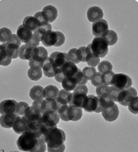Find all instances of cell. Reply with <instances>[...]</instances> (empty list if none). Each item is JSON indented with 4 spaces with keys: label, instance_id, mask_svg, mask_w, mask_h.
Masks as SVG:
<instances>
[{
    "label": "cell",
    "instance_id": "6da1fadb",
    "mask_svg": "<svg viewBox=\"0 0 138 152\" xmlns=\"http://www.w3.org/2000/svg\"><path fill=\"white\" fill-rule=\"evenodd\" d=\"M16 144L20 151L45 152L47 150L44 138L37 137L29 131H26L19 137Z\"/></svg>",
    "mask_w": 138,
    "mask_h": 152
},
{
    "label": "cell",
    "instance_id": "7a4b0ae2",
    "mask_svg": "<svg viewBox=\"0 0 138 152\" xmlns=\"http://www.w3.org/2000/svg\"><path fill=\"white\" fill-rule=\"evenodd\" d=\"M44 140L46 143L47 150L49 152L64 151V142L66 134L64 131L58 129L57 126L51 127L44 135Z\"/></svg>",
    "mask_w": 138,
    "mask_h": 152
},
{
    "label": "cell",
    "instance_id": "3957f363",
    "mask_svg": "<svg viewBox=\"0 0 138 152\" xmlns=\"http://www.w3.org/2000/svg\"><path fill=\"white\" fill-rule=\"evenodd\" d=\"M42 44L45 47H60L65 42L64 34L59 31H48L42 37Z\"/></svg>",
    "mask_w": 138,
    "mask_h": 152
},
{
    "label": "cell",
    "instance_id": "277c9868",
    "mask_svg": "<svg viewBox=\"0 0 138 152\" xmlns=\"http://www.w3.org/2000/svg\"><path fill=\"white\" fill-rule=\"evenodd\" d=\"M90 47L93 54L98 58H103L109 51L107 42L102 37H95L90 43Z\"/></svg>",
    "mask_w": 138,
    "mask_h": 152
},
{
    "label": "cell",
    "instance_id": "5b68a950",
    "mask_svg": "<svg viewBox=\"0 0 138 152\" xmlns=\"http://www.w3.org/2000/svg\"><path fill=\"white\" fill-rule=\"evenodd\" d=\"M132 84V81L129 76L123 73H116L114 76L111 86L122 90L131 87Z\"/></svg>",
    "mask_w": 138,
    "mask_h": 152
},
{
    "label": "cell",
    "instance_id": "8992f818",
    "mask_svg": "<svg viewBox=\"0 0 138 152\" xmlns=\"http://www.w3.org/2000/svg\"><path fill=\"white\" fill-rule=\"evenodd\" d=\"M137 96V91L136 90V89L132 87H129L126 90H120L117 100H118V102H120L121 105L126 107Z\"/></svg>",
    "mask_w": 138,
    "mask_h": 152
},
{
    "label": "cell",
    "instance_id": "52a82bcc",
    "mask_svg": "<svg viewBox=\"0 0 138 152\" xmlns=\"http://www.w3.org/2000/svg\"><path fill=\"white\" fill-rule=\"evenodd\" d=\"M87 112H96V113H100V103L98 96H94L93 94H90L87 96V99L83 107V108Z\"/></svg>",
    "mask_w": 138,
    "mask_h": 152
},
{
    "label": "cell",
    "instance_id": "ba28073f",
    "mask_svg": "<svg viewBox=\"0 0 138 152\" xmlns=\"http://www.w3.org/2000/svg\"><path fill=\"white\" fill-rule=\"evenodd\" d=\"M59 119L60 118L57 112L47 111L43 113L41 121L46 126L55 127V126H57V124L59 122Z\"/></svg>",
    "mask_w": 138,
    "mask_h": 152
},
{
    "label": "cell",
    "instance_id": "9c48e42d",
    "mask_svg": "<svg viewBox=\"0 0 138 152\" xmlns=\"http://www.w3.org/2000/svg\"><path fill=\"white\" fill-rule=\"evenodd\" d=\"M48 52L46 50V48L43 47H34L33 50V56H32V59H34V61H36L37 64H39L41 68H43V65L46 62V60L48 59Z\"/></svg>",
    "mask_w": 138,
    "mask_h": 152
},
{
    "label": "cell",
    "instance_id": "30bf717a",
    "mask_svg": "<svg viewBox=\"0 0 138 152\" xmlns=\"http://www.w3.org/2000/svg\"><path fill=\"white\" fill-rule=\"evenodd\" d=\"M108 30V22L104 19L93 23L92 33L96 37H101Z\"/></svg>",
    "mask_w": 138,
    "mask_h": 152
},
{
    "label": "cell",
    "instance_id": "8fae6325",
    "mask_svg": "<svg viewBox=\"0 0 138 152\" xmlns=\"http://www.w3.org/2000/svg\"><path fill=\"white\" fill-rule=\"evenodd\" d=\"M49 59L52 64L55 66L57 69L61 68L65 63L68 61V55L67 53L59 52V51H55L53 52L49 57Z\"/></svg>",
    "mask_w": 138,
    "mask_h": 152
},
{
    "label": "cell",
    "instance_id": "7c38bea8",
    "mask_svg": "<svg viewBox=\"0 0 138 152\" xmlns=\"http://www.w3.org/2000/svg\"><path fill=\"white\" fill-rule=\"evenodd\" d=\"M18 102L13 99H6L1 102L0 104V113L1 115H10L15 114Z\"/></svg>",
    "mask_w": 138,
    "mask_h": 152
},
{
    "label": "cell",
    "instance_id": "4fadbf2b",
    "mask_svg": "<svg viewBox=\"0 0 138 152\" xmlns=\"http://www.w3.org/2000/svg\"><path fill=\"white\" fill-rule=\"evenodd\" d=\"M101 113H102L103 118L106 121H108V122H113L118 118L119 114H120V111H119V108H118V106L115 103L114 105L104 109L101 112Z\"/></svg>",
    "mask_w": 138,
    "mask_h": 152
},
{
    "label": "cell",
    "instance_id": "5bb4252c",
    "mask_svg": "<svg viewBox=\"0 0 138 152\" xmlns=\"http://www.w3.org/2000/svg\"><path fill=\"white\" fill-rule=\"evenodd\" d=\"M28 126V122L25 116H17L12 129L15 134L21 135L22 134H24L27 131Z\"/></svg>",
    "mask_w": 138,
    "mask_h": 152
},
{
    "label": "cell",
    "instance_id": "9a60e30c",
    "mask_svg": "<svg viewBox=\"0 0 138 152\" xmlns=\"http://www.w3.org/2000/svg\"><path fill=\"white\" fill-rule=\"evenodd\" d=\"M87 18L92 23L100 20L103 18V11L99 7H91L87 11Z\"/></svg>",
    "mask_w": 138,
    "mask_h": 152
},
{
    "label": "cell",
    "instance_id": "2e32d148",
    "mask_svg": "<svg viewBox=\"0 0 138 152\" xmlns=\"http://www.w3.org/2000/svg\"><path fill=\"white\" fill-rule=\"evenodd\" d=\"M16 35L18 36L20 40L21 41V42L26 44L33 38L34 33L31 30H29V29H28L27 28H25L23 25H20L18 28H17Z\"/></svg>",
    "mask_w": 138,
    "mask_h": 152
},
{
    "label": "cell",
    "instance_id": "e0dca14e",
    "mask_svg": "<svg viewBox=\"0 0 138 152\" xmlns=\"http://www.w3.org/2000/svg\"><path fill=\"white\" fill-rule=\"evenodd\" d=\"M67 115L69 121H80L83 115L82 108L77 107L73 105H68L67 109Z\"/></svg>",
    "mask_w": 138,
    "mask_h": 152
},
{
    "label": "cell",
    "instance_id": "ac0fdd59",
    "mask_svg": "<svg viewBox=\"0 0 138 152\" xmlns=\"http://www.w3.org/2000/svg\"><path fill=\"white\" fill-rule=\"evenodd\" d=\"M24 116L27 119L28 122L30 123V122L40 121L42 119V113L38 109L35 108L34 106H31L28 108Z\"/></svg>",
    "mask_w": 138,
    "mask_h": 152
},
{
    "label": "cell",
    "instance_id": "d6986e66",
    "mask_svg": "<svg viewBox=\"0 0 138 152\" xmlns=\"http://www.w3.org/2000/svg\"><path fill=\"white\" fill-rule=\"evenodd\" d=\"M42 13L50 24L55 21L58 16V10L52 5H47L42 10Z\"/></svg>",
    "mask_w": 138,
    "mask_h": 152
},
{
    "label": "cell",
    "instance_id": "ffe728a7",
    "mask_svg": "<svg viewBox=\"0 0 138 152\" xmlns=\"http://www.w3.org/2000/svg\"><path fill=\"white\" fill-rule=\"evenodd\" d=\"M52 30V26L50 23H44V24H41L39 27L34 31V37H35L38 42H42V37L48 31Z\"/></svg>",
    "mask_w": 138,
    "mask_h": 152
},
{
    "label": "cell",
    "instance_id": "44dd1931",
    "mask_svg": "<svg viewBox=\"0 0 138 152\" xmlns=\"http://www.w3.org/2000/svg\"><path fill=\"white\" fill-rule=\"evenodd\" d=\"M58 102L56 99L55 100H50V99H44L42 101L41 103V107L40 111L42 113L47 112V111H55L57 112L58 110Z\"/></svg>",
    "mask_w": 138,
    "mask_h": 152
},
{
    "label": "cell",
    "instance_id": "7402d4cb",
    "mask_svg": "<svg viewBox=\"0 0 138 152\" xmlns=\"http://www.w3.org/2000/svg\"><path fill=\"white\" fill-rule=\"evenodd\" d=\"M86 99H87V95L85 94L72 93V99L68 105H73L77 107L83 108V107L86 102Z\"/></svg>",
    "mask_w": 138,
    "mask_h": 152
},
{
    "label": "cell",
    "instance_id": "603a6c76",
    "mask_svg": "<svg viewBox=\"0 0 138 152\" xmlns=\"http://www.w3.org/2000/svg\"><path fill=\"white\" fill-rule=\"evenodd\" d=\"M4 48V50L7 54V56L11 57L12 59H16L19 57V53H20V46L15 45V44H10V43H3L1 44Z\"/></svg>",
    "mask_w": 138,
    "mask_h": 152
},
{
    "label": "cell",
    "instance_id": "cb8c5ba5",
    "mask_svg": "<svg viewBox=\"0 0 138 152\" xmlns=\"http://www.w3.org/2000/svg\"><path fill=\"white\" fill-rule=\"evenodd\" d=\"M78 68H79L77 67V64L70 61H67L61 68V71L65 77H71L77 72Z\"/></svg>",
    "mask_w": 138,
    "mask_h": 152
},
{
    "label": "cell",
    "instance_id": "d4e9b609",
    "mask_svg": "<svg viewBox=\"0 0 138 152\" xmlns=\"http://www.w3.org/2000/svg\"><path fill=\"white\" fill-rule=\"evenodd\" d=\"M18 115L15 114H10V115H1L0 117V124L1 126L5 129H12L14 125L15 121Z\"/></svg>",
    "mask_w": 138,
    "mask_h": 152
},
{
    "label": "cell",
    "instance_id": "484cf974",
    "mask_svg": "<svg viewBox=\"0 0 138 152\" xmlns=\"http://www.w3.org/2000/svg\"><path fill=\"white\" fill-rule=\"evenodd\" d=\"M23 25L32 32L35 31L40 25V23L34 16H26L23 20Z\"/></svg>",
    "mask_w": 138,
    "mask_h": 152
},
{
    "label": "cell",
    "instance_id": "4316f807",
    "mask_svg": "<svg viewBox=\"0 0 138 152\" xmlns=\"http://www.w3.org/2000/svg\"><path fill=\"white\" fill-rule=\"evenodd\" d=\"M57 71H58V69L53 65L52 63L50 62V60L48 58L46 60L44 65H43V74L45 75L46 77H55V75Z\"/></svg>",
    "mask_w": 138,
    "mask_h": 152
},
{
    "label": "cell",
    "instance_id": "83f0119b",
    "mask_svg": "<svg viewBox=\"0 0 138 152\" xmlns=\"http://www.w3.org/2000/svg\"><path fill=\"white\" fill-rule=\"evenodd\" d=\"M29 96L32 99L43 100L44 99V88L41 86H34L29 91Z\"/></svg>",
    "mask_w": 138,
    "mask_h": 152
},
{
    "label": "cell",
    "instance_id": "f1b7e54d",
    "mask_svg": "<svg viewBox=\"0 0 138 152\" xmlns=\"http://www.w3.org/2000/svg\"><path fill=\"white\" fill-rule=\"evenodd\" d=\"M33 50L34 47H31L28 46L27 44L22 45L20 48V53H19V57L24 60H30L33 56Z\"/></svg>",
    "mask_w": 138,
    "mask_h": 152
},
{
    "label": "cell",
    "instance_id": "f546056e",
    "mask_svg": "<svg viewBox=\"0 0 138 152\" xmlns=\"http://www.w3.org/2000/svg\"><path fill=\"white\" fill-rule=\"evenodd\" d=\"M58 87L55 86H47L44 88V99H45L55 100L58 96Z\"/></svg>",
    "mask_w": 138,
    "mask_h": 152
},
{
    "label": "cell",
    "instance_id": "4dcf8cb0",
    "mask_svg": "<svg viewBox=\"0 0 138 152\" xmlns=\"http://www.w3.org/2000/svg\"><path fill=\"white\" fill-rule=\"evenodd\" d=\"M42 68L39 67H31L28 71V77L32 81H38L42 77Z\"/></svg>",
    "mask_w": 138,
    "mask_h": 152
},
{
    "label": "cell",
    "instance_id": "1f68e13d",
    "mask_svg": "<svg viewBox=\"0 0 138 152\" xmlns=\"http://www.w3.org/2000/svg\"><path fill=\"white\" fill-rule=\"evenodd\" d=\"M71 99H72V93L71 91L61 90L58 91V96L56 98V100L62 104H69Z\"/></svg>",
    "mask_w": 138,
    "mask_h": 152
},
{
    "label": "cell",
    "instance_id": "d6a6232c",
    "mask_svg": "<svg viewBox=\"0 0 138 152\" xmlns=\"http://www.w3.org/2000/svg\"><path fill=\"white\" fill-rule=\"evenodd\" d=\"M101 37L107 42L108 46H113L118 41V35L114 30H108Z\"/></svg>",
    "mask_w": 138,
    "mask_h": 152
},
{
    "label": "cell",
    "instance_id": "836d02e7",
    "mask_svg": "<svg viewBox=\"0 0 138 152\" xmlns=\"http://www.w3.org/2000/svg\"><path fill=\"white\" fill-rule=\"evenodd\" d=\"M12 33L8 28H2L0 29V42L2 43H7L12 37Z\"/></svg>",
    "mask_w": 138,
    "mask_h": 152
},
{
    "label": "cell",
    "instance_id": "e575fe53",
    "mask_svg": "<svg viewBox=\"0 0 138 152\" xmlns=\"http://www.w3.org/2000/svg\"><path fill=\"white\" fill-rule=\"evenodd\" d=\"M12 58L7 56L3 47H0V64L2 66H8L12 63Z\"/></svg>",
    "mask_w": 138,
    "mask_h": 152
},
{
    "label": "cell",
    "instance_id": "d590c367",
    "mask_svg": "<svg viewBox=\"0 0 138 152\" xmlns=\"http://www.w3.org/2000/svg\"><path fill=\"white\" fill-rule=\"evenodd\" d=\"M120 89H118L116 87L113 86H110L109 89L107 91V98L110 99V100H112L115 102H118V95L120 92Z\"/></svg>",
    "mask_w": 138,
    "mask_h": 152
},
{
    "label": "cell",
    "instance_id": "8d00e7d4",
    "mask_svg": "<svg viewBox=\"0 0 138 152\" xmlns=\"http://www.w3.org/2000/svg\"><path fill=\"white\" fill-rule=\"evenodd\" d=\"M98 99H99V103H100V110L101 112L106 109L107 107H109L110 106H112L115 104V102L110 100V99H108L107 97L104 96H98Z\"/></svg>",
    "mask_w": 138,
    "mask_h": 152
},
{
    "label": "cell",
    "instance_id": "74e56055",
    "mask_svg": "<svg viewBox=\"0 0 138 152\" xmlns=\"http://www.w3.org/2000/svg\"><path fill=\"white\" fill-rule=\"evenodd\" d=\"M112 68L113 66L107 60H104V61H101L98 64V70L100 73H104L108 71H112Z\"/></svg>",
    "mask_w": 138,
    "mask_h": 152
},
{
    "label": "cell",
    "instance_id": "f35d334b",
    "mask_svg": "<svg viewBox=\"0 0 138 152\" xmlns=\"http://www.w3.org/2000/svg\"><path fill=\"white\" fill-rule=\"evenodd\" d=\"M29 107V106L27 102H18V105L15 110V115L18 116H24L25 115V112Z\"/></svg>",
    "mask_w": 138,
    "mask_h": 152
},
{
    "label": "cell",
    "instance_id": "ab89813d",
    "mask_svg": "<svg viewBox=\"0 0 138 152\" xmlns=\"http://www.w3.org/2000/svg\"><path fill=\"white\" fill-rule=\"evenodd\" d=\"M62 86L64 88V90H68V91H73L74 89L77 87V85L74 83L73 81L70 80L69 78L64 77V80L62 81Z\"/></svg>",
    "mask_w": 138,
    "mask_h": 152
},
{
    "label": "cell",
    "instance_id": "60d3db41",
    "mask_svg": "<svg viewBox=\"0 0 138 152\" xmlns=\"http://www.w3.org/2000/svg\"><path fill=\"white\" fill-rule=\"evenodd\" d=\"M68 55V61L73 63L75 64H77L80 62L79 60V58H78V54H77V48H72L71 49L68 53H67Z\"/></svg>",
    "mask_w": 138,
    "mask_h": 152
},
{
    "label": "cell",
    "instance_id": "b9f144b4",
    "mask_svg": "<svg viewBox=\"0 0 138 152\" xmlns=\"http://www.w3.org/2000/svg\"><path fill=\"white\" fill-rule=\"evenodd\" d=\"M115 72L113 71H108L104 73H102V81H103V84L107 85L108 86H111L112 83V80H113L114 76H115Z\"/></svg>",
    "mask_w": 138,
    "mask_h": 152
},
{
    "label": "cell",
    "instance_id": "7bdbcfd3",
    "mask_svg": "<svg viewBox=\"0 0 138 152\" xmlns=\"http://www.w3.org/2000/svg\"><path fill=\"white\" fill-rule=\"evenodd\" d=\"M82 72L83 74H84V76H85V77L86 78L87 81H90L91 78L97 72L95 68H93V67H85V68H83Z\"/></svg>",
    "mask_w": 138,
    "mask_h": 152
},
{
    "label": "cell",
    "instance_id": "ee69618b",
    "mask_svg": "<svg viewBox=\"0 0 138 152\" xmlns=\"http://www.w3.org/2000/svg\"><path fill=\"white\" fill-rule=\"evenodd\" d=\"M128 107H129V112H132L133 114H137L138 113V97H135L133 99L129 102V105H128Z\"/></svg>",
    "mask_w": 138,
    "mask_h": 152
},
{
    "label": "cell",
    "instance_id": "f6af8a7d",
    "mask_svg": "<svg viewBox=\"0 0 138 152\" xmlns=\"http://www.w3.org/2000/svg\"><path fill=\"white\" fill-rule=\"evenodd\" d=\"M91 82H92V85L93 86H98L100 85L103 84V81H102V75L101 73H100L99 72H97L94 76L91 78Z\"/></svg>",
    "mask_w": 138,
    "mask_h": 152
},
{
    "label": "cell",
    "instance_id": "bcb514c9",
    "mask_svg": "<svg viewBox=\"0 0 138 152\" xmlns=\"http://www.w3.org/2000/svg\"><path fill=\"white\" fill-rule=\"evenodd\" d=\"M109 89V86L105 84H101L100 86H97L96 93L98 94V96H104L107 97V91Z\"/></svg>",
    "mask_w": 138,
    "mask_h": 152
},
{
    "label": "cell",
    "instance_id": "7dc6e473",
    "mask_svg": "<svg viewBox=\"0 0 138 152\" xmlns=\"http://www.w3.org/2000/svg\"><path fill=\"white\" fill-rule=\"evenodd\" d=\"M77 54L80 62H86V58H87L86 47H81L79 49H77Z\"/></svg>",
    "mask_w": 138,
    "mask_h": 152
},
{
    "label": "cell",
    "instance_id": "c3c4849f",
    "mask_svg": "<svg viewBox=\"0 0 138 152\" xmlns=\"http://www.w3.org/2000/svg\"><path fill=\"white\" fill-rule=\"evenodd\" d=\"M72 93L82 94H85V95H87V94H88V87L86 86L85 85H80V86H77V87L74 89Z\"/></svg>",
    "mask_w": 138,
    "mask_h": 152
},
{
    "label": "cell",
    "instance_id": "681fc988",
    "mask_svg": "<svg viewBox=\"0 0 138 152\" xmlns=\"http://www.w3.org/2000/svg\"><path fill=\"white\" fill-rule=\"evenodd\" d=\"M87 64H88V65L89 67H93V68H95L96 66L98 65V64L100 63V58H98L97 56H93L91 57L90 59L87 61Z\"/></svg>",
    "mask_w": 138,
    "mask_h": 152
},
{
    "label": "cell",
    "instance_id": "f907efd6",
    "mask_svg": "<svg viewBox=\"0 0 138 152\" xmlns=\"http://www.w3.org/2000/svg\"><path fill=\"white\" fill-rule=\"evenodd\" d=\"M34 17L37 19V20L39 21V23L41 24H44V23H48V21H47V20L46 19V17L44 16V15H43L42 12H37L35 15H34Z\"/></svg>",
    "mask_w": 138,
    "mask_h": 152
},
{
    "label": "cell",
    "instance_id": "816d5d0a",
    "mask_svg": "<svg viewBox=\"0 0 138 152\" xmlns=\"http://www.w3.org/2000/svg\"><path fill=\"white\" fill-rule=\"evenodd\" d=\"M7 43L15 44V45H17V46L21 47V41L20 40V38H19L18 36H17L16 34H13L12 38L10 39V41L7 42Z\"/></svg>",
    "mask_w": 138,
    "mask_h": 152
},
{
    "label": "cell",
    "instance_id": "f5cc1de1",
    "mask_svg": "<svg viewBox=\"0 0 138 152\" xmlns=\"http://www.w3.org/2000/svg\"><path fill=\"white\" fill-rule=\"evenodd\" d=\"M64 75L63 74V72L61 71V68H59L58 69V71L56 72V73L55 75V79L58 82H62V81L64 80Z\"/></svg>",
    "mask_w": 138,
    "mask_h": 152
},
{
    "label": "cell",
    "instance_id": "db71d44e",
    "mask_svg": "<svg viewBox=\"0 0 138 152\" xmlns=\"http://www.w3.org/2000/svg\"><path fill=\"white\" fill-rule=\"evenodd\" d=\"M39 43H40V42H38V41L35 38V37H33V38L31 39L28 43H26L28 45V46H29V47H39Z\"/></svg>",
    "mask_w": 138,
    "mask_h": 152
}]
</instances>
